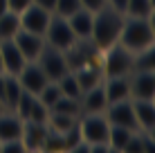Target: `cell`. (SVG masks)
Masks as SVG:
<instances>
[{"mask_svg":"<svg viewBox=\"0 0 155 153\" xmlns=\"http://www.w3.org/2000/svg\"><path fill=\"white\" fill-rule=\"evenodd\" d=\"M121 23H124V14L117 12V9H113V7H108V5H104L99 12L92 14V32H90V41L97 45L99 52L119 41Z\"/></svg>","mask_w":155,"mask_h":153,"instance_id":"1","label":"cell"},{"mask_svg":"<svg viewBox=\"0 0 155 153\" xmlns=\"http://www.w3.org/2000/svg\"><path fill=\"white\" fill-rule=\"evenodd\" d=\"M119 45H124L126 50L137 52L142 47L155 45V27L153 18H137V16H124L119 32Z\"/></svg>","mask_w":155,"mask_h":153,"instance_id":"2","label":"cell"},{"mask_svg":"<svg viewBox=\"0 0 155 153\" xmlns=\"http://www.w3.org/2000/svg\"><path fill=\"white\" fill-rule=\"evenodd\" d=\"M99 68L104 77H128L133 72V52L119 43H113L110 47L101 50Z\"/></svg>","mask_w":155,"mask_h":153,"instance_id":"3","label":"cell"},{"mask_svg":"<svg viewBox=\"0 0 155 153\" xmlns=\"http://www.w3.org/2000/svg\"><path fill=\"white\" fill-rule=\"evenodd\" d=\"M79 131H81V140L88 142L90 149L97 144H108V131L110 124L104 113H83L79 115Z\"/></svg>","mask_w":155,"mask_h":153,"instance_id":"4","label":"cell"},{"mask_svg":"<svg viewBox=\"0 0 155 153\" xmlns=\"http://www.w3.org/2000/svg\"><path fill=\"white\" fill-rule=\"evenodd\" d=\"M43 38H45L47 45H52V47H56V50L65 52L68 47L74 45L77 36H74V32H72V27H70V23H68L65 16L52 14L50 25H47V29H45V34H43Z\"/></svg>","mask_w":155,"mask_h":153,"instance_id":"5","label":"cell"},{"mask_svg":"<svg viewBox=\"0 0 155 153\" xmlns=\"http://www.w3.org/2000/svg\"><path fill=\"white\" fill-rule=\"evenodd\" d=\"M36 63L41 65V70L45 72V77L50 79V81H58L65 72H70L68 61H65V52L56 50V47H52V45H47V43H45V47L41 50Z\"/></svg>","mask_w":155,"mask_h":153,"instance_id":"6","label":"cell"},{"mask_svg":"<svg viewBox=\"0 0 155 153\" xmlns=\"http://www.w3.org/2000/svg\"><path fill=\"white\" fill-rule=\"evenodd\" d=\"M108 124H115V126H124V128H130V131H140L137 128V122H135V113H133V101L130 97L128 99H121V101H113L108 104L104 110Z\"/></svg>","mask_w":155,"mask_h":153,"instance_id":"7","label":"cell"},{"mask_svg":"<svg viewBox=\"0 0 155 153\" xmlns=\"http://www.w3.org/2000/svg\"><path fill=\"white\" fill-rule=\"evenodd\" d=\"M50 18H52V12H47V9H43V7L31 2L29 7L20 14V27L31 32V34L43 36L45 29H47V25H50Z\"/></svg>","mask_w":155,"mask_h":153,"instance_id":"8","label":"cell"},{"mask_svg":"<svg viewBox=\"0 0 155 153\" xmlns=\"http://www.w3.org/2000/svg\"><path fill=\"white\" fill-rule=\"evenodd\" d=\"M47 135V124L23 119V131H20V142L25 146V153H38L43 151V142Z\"/></svg>","mask_w":155,"mask_h":153,"instance_id":"9","label":"cell"},{"mask_svg":"<svg viewBox=\"0 0 155 153\" xmlns=\"http://www.w3.org/2000/svg\"><path fill=\"white\" fill-rule=\"evenodd\" d=\"M130 99H155V70L130 72Z\"/></svg>","mask_w":155,"mask_h":153,"instance_id":"10","label":"cell"},{"mask_svg":"<svg viewBox=\"0 0 155 153\" xmlns=\"http://www.w3.org/2000/svg\"><path fill=\"white\" fill-rule=\"evenodd\" d=\"M18 81H20V86H23V90H27L31 95H38L41 88L45 86L50 79L45 77V72L41 70V65L36 61H27L23 65V70L18 72Z\"/></svg>","mask_w":155,"mask_h":153,"instance_id":"11","label":"cell"},{"mask_svg":"<svg viewBox=\"0 0 155 153\" xmlns=\"http://www.w3.org/2000/svg\"><path fill=\"white\" fill-rule=\"evenodd\" d=\"M0 61H2V72H7V75H18L27 63L18 45L14 43V38L0 41Z\"/></svg>","mask_w":155,"mask_h":153,"instance_id":"12","label":"cell"},{"mask_svg":"<svg viewBox=\"0 0 155 153\" xmlns=\"http://www.w3.org/2000/svg\"><path fill=\"white\" fill-rule=\"evenodd\" d=\"M137 128L144 133H155V99H130Z\"/></svg>","mask_w":155,"mask_h":153,"instance_id":"13","label":"cell"},{"mask_svg":"<svg viewBox=\"0 0 155 153\" xmlns=\"http://www.w3.org/2000/svg\"><path fill=\"white\" fill-rule=\"evenodd\" d=\"M14 43L18 45L20 52H23L25 61H36V59H38V54H41V50L45 47V38L20 27L18 32H16V36H14Z\"/></svg>","mask_w":155,"mask_h":153,"instance_id":"14","label":"cell"},{"mask_svg":"<svg viewBox=\"0 0 155 153\" xmlns=\"http://www.w3.org/2000/svg\"><path fill=\"white\" fill-rule=\"evenodd\" d=\"M79 101H81V115L83 113H104L106 106H108V99H106V92H104V81L83 90Z\"/></svg>","mask_w":155,"mask_h":153,"instance_id":"15","label":"cell"},{"mask_svg":"<svg viewBox=\"0 0 155 153\" xmlns=\"http://www.w3.org/2000/svg\"><path fill=\"white\" fill-rule=\"evenodd\" d=\"M70 72L79 81L81 90H88V88H92V86H97V83L104 81V72H101V68H99V61L83 63V65L74 68V70H70Z\"/></svg>","mask_w":155,"mask_h":153,"instance_id":"16","label":"cell"},{"mask_svg":"<svg viewBox=\"0 0 155 153\" xmlns=\"http://www.w3.org/2000/svg\"><path fill=\"white\" fill-rule=\"evenodd\" d=\"M104 92L108 104L130 97V79L128 77H104Z\"/></svg>","mask_w":155,"mask_h":153,"instance_id":"17","label":"cell"},{"mask_svg":"<svg viewBox=\"0 0 155 153\" xmlns=\"http://www.w3.org/2000/svg\"><path fill=\"white\" fill-rule=\"evenodd\" d=\"M20 131H23V119L14 110H2L0 113V142L20 138Z\"/></svg>","mask_w":155,"mask_h":153,"instance_id":"18","label":"cell"},{"mask_svg":"<svg viewBox=\"0 0 155 153\" xmlns=\"http://www.w3.org/2000/svg\"><path fill=\"white\" fill-rule=\"evenodd\" d=\"M68 23H70L77 38H90V32H92V12L81 7L72 16H68Z\"/></svg>","mask_w":155,"mask_h":153,"instance_id":"19","label":"cell"},{"mask_svg":"<svg viewBox=\"0 0 155 153\" xmlns=\"http://www.w3.org/2000/svg\"><path fill=\"white\" fill-rule=\"evenodd\" d=\"M142 70H155V45L133 52V72H142Z\"/></svg>","mask_w":155,"mask_h":153,"instance_id":"20","label":"cell"},{"mask_svg":"<svg viewBox=\"0 0 155 153\" xmlns=\"http://www.w3.org/2000/svg\"><path fill=\"white\" fill-rule=\"evenodd\" d=\"M20 92H23V86L18 81V75H7L5 72V106H7V110H14Z\"/></svg>","mask_w":155,"mask_h":153,"instance_id":"21","label":"cell"},{"mask_svg":"<svg viewBox=\"0 0 155 153\" xmlns=\"http://www.w3.org/2000/svg\"><path fill=\"white\" fill-rule=\"evenodd\" d=\"M130 133H133L130 128L110 124V131H108V149H110V153H113V151L124 153V146H126L128 138H130Z\"/></svg>","mask_w":155,"mask_h":153,"instance_id":"22","label":"cell"},{"mask_svg":"<svg viewBox=\"0 0 155 153\" xmlns=\"http://www.w3.org/2000/svg\"><path fill=\"white\" fill-rule=\"evenodd\" d=\"M18 29H20V16L18 14L9 12V9L5 14H0V41L14 38Z\"/></svg>","mask_w":155,"mask_h":153,"instance_id":"23","label":"cell"},{"mask_svg":"<svg viewBox=\"0 0 155 153\" xmlns=\"http://www.w3.org/2000/svg\"><path fill=\"white\" fill-rule=\"evenodd\" d=\"M153 0H128L124 7V16H137V18H153Z\"/></svg>","mask_w":155,"mask_h":153,"instance_id":"24","label":"cell"},{"mask_svg":"<svg viewBox=\"0 0 155 153\" xmlns=\"http://www.w3.org/2000/svg\"><path fill=\"white\" fill-rule=\"evenodd\" d=\"M50 110L52 113H65V115H72V117H79V115H81V101L74 99V97L61 95V97L50 106Z\"/></svg>","mask_w":155,"mask_h":153,"instance_id":"25","label":"cell"},{"mask_svg":"<svg viewBox=\"0 0 155 153\" xmlns=\"http://www.w3.org/2000/svg\"><path fill=\"white\" fill-rule=\"evenodd\" d=\"M79 117H72V115H65V113H52L47 115V126H50L52 131H56V133H65L68 128H72L74 124H77Z\"/></svg>","mask_w":155,"mask_h":153,"instance_id":"26","label":"cell"},{"mask_svg":"<svg viewBox=\"0 0 155 153\" xmlns=\"http://www.w3.org/2000/svg\"><path fill=\"white\" fill-rule=\"evenodd\" d=\"M56 83H58V90H61V95H65V97H74V99H81L83 90H81V86H79V81L74 79L72 72H65V75L58 79Z\"/></svg>","mask_w":155,"mask_h":153,"instance_id":"27","label":"cell"},{"mask_svg":"<svg viewBox=\"0 0 155 153\" xmlns=\"http://www.w3.org/2000/svg\"><path fill=\"white\" fill-rule=\"evenodd\" d=\"M36 97H38V99H41V101H43V104H45V106H47V108H50V106H52V104H54V101H56V99H58V97H61V90H58V83H56V81H47V83H45V86H43V88H41V92H38V95H36Z\"/></svg>","mask_w":155,"mask_h":153,"instance_id":"28","label":"cell"},{"mask_svg":"<svg viewBox=\"0 0 155 153\" xmlns=\"http://www.w3.org/2000/svg\"><path fill=\"white\" fill-rule=\"evenodd\" d=\"M43 151H65V142H63V133H56L47 126V135L43 142Z\"/></svg>","mask_w":155,"mask_h":153,"instance_id":"29","label":"cell"},{"mask_svg":"<svg viewBox=\"0 0 155 153\" xmlns=\"http://www.w3.org/2000/svg\"><path fill=\"white\" fill-rule=\"evenodd\" d=\"M47 115H50V108H47L45 104L36 97L34 104H31V108H29L27 119H31V122H41V124H47Z\"/></svg>","mask_w":155,"mask_h":153,"instance_id":"30","label":"cell"},{"mask_svg":"<svg viewBox=\"0 0 155 153\" xmlns=\"http://www.w3.org/2000/svg\"><path fill=\"white\" fill-rule=\"evenodd\" d=\"M77 9H81V2L79 0H56V5H54V12L52 14H58V16H72Z\"/></svg>","mask_w":155,"mask_h":153,"instance_id":"31","label":"cell"},{"mask_svg":"<svg viewBox=\"0 0 155 153\" xmlns=\"http://www.w3.org/2000/svg\"><path fill=\"white\" fill-rule=\"evenodd\" d=\"M0 153H25V146L20 142V138L5 140V142H0Z\"/></svg>","mask_w":155,"mask_h":153,"instance_id":"32","label":"cell"},{"mask_svg":"<svg viewBox=\"0 0 155 153\" xmlns=\"http://www.w3.org/2000/svg\"><path fill=\"white\" fill-rule=\"evenodd\" d=\"M31 2H34V0H7V9L20 16V14H23V12L29 7Z\"/></svg>","mask_w":155,"mask_h":153,"instance_id":"33","label":"cell"},{"mask_svg":"<svg viewBox=\"0 0 155 153\" xmlns=\"http://www.w3.org/2000/svg\"><path fill=\"white\" fill-rule=\"evenodd\" d=\"M79 2H81L83 9H88V12L94 14V12H99V9L106 5V0H79Z\"/></svg>","mask_w":155,"mask_h":153,"instance_id":"34","label":"cell"},{"mask_svg":"<svg viewBox=\"0 0 155 153\" xmlns=\"http://www.w3.org/2000/svg\"><path fill=\"white\" fill-rule=\"evenodd\" d=\"M126 2H128V0H106V5H108V7H113V9H117V12H121V14H124Z\"/></svg>","mask_w":155,"mask_h":153,"instance_id":"35","label":"cell"},{"mask_svg":"<svg viewBox=\"0 0 155 153\" xmlns=\"http://www.w3.org/2000/svg\"><path fill=\"white\" fill-rule=\"evenodd\" d=\"M34 5H38V7L47 9V12H54V5H56V0H34Z\"/></svg>","mask_w":155,"mask_h":153,"instance_id":"36","label":"cell"},{"mask_svg":"<svg viewBox=\"0 0 155 153\" xmlns=\"http://www.w3.org/2000/svg\"><path fill=\"white\" fill-rule=\"evenodd\" d=\"M7 12V0H0V14Z\"/></svg>","mask_w":155,"mask_h":153,"instance_id":"37","label":"cell"},{"mask_svg":"<svg viewBox=\"0 0 155 153\" xmlns=\"http://www.w3.org/2000/svg\"><path fill=\"white\" fill-rule=\"evenodd\" d=\"M2 110H7V106H5V101L0 99V113H2Z\"/></svg>","mask_w":155,"mask_h":153,"instance_id":"38","label":"cell"},{"mask_svg":"<svg viewBox=\"0 0 155 153\" xmlns=\"http://www.w3.org/2000/svg\"><path fill=\"white\" fill-rule=\"evenodd\" d=\"M0 70H2V61H0Z\"/></svg>","mask_w":155,"mask_h":153,"instance_id":"39","label":"cell"}]
</instances>
